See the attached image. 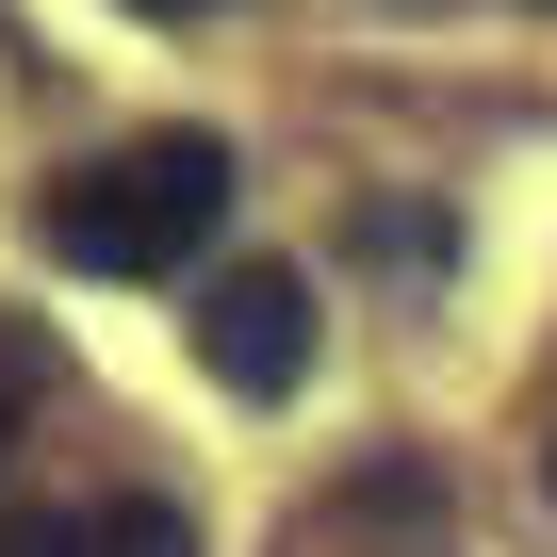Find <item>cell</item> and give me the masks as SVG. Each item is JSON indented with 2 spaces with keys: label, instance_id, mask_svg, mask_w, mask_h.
I'll return each instance as SVG.
<instances>
[{
  "label": "cell",
  "instance_id": "obj_1",
  "mask_svg": "<svg viewBox=\"0 0 557 557\" xmlns=\"http://www.w3.org/2000/svg\"><path fill=\"white\" fill-rule=\"evenodd\" d=\"M213 230H230V148L213 132H132L115 164L34 197V246L83 262V278H181Z\"/></svg>",
  "mask_w": 557,
  "mask_h": 557
},
{
  "label": "cell",
  "instance_id": "obj_2",
  "mask_svg": "<svg viewBox=\"0 0 557 557\" xmlns=\"http://www.w3.org/2000/svg\"><path fill=\"white\" fill-rule=\"evenodd\" d=\"M197 361H213L246 410L296 394V377H312V278H296V262H230L213 296H197Z\"/></svg>",
  "mask_w": 557,
  "mask_h": 557
},
{
  "label": "cell",
  "instance_id": "obj_3",
  "mask_svg": "<svg viewBox=\"0 0 557 557\" xmlns=\"http://www.w3.org/2000/svg\"><path fill=\"white\" fill-rule=\"evenodd\" d=\"M99 557H197V524L164 492H132V508H99Z\"/></svg>",
  "mask_w": 557,
  "mask_h": 557
},
{
  "label": "cell",
  "instance_id": "obj_4",
  "mask_svg": "<svg viewBox=\"0 0 557 557\" xmlns=\"http://www.w3.org/2000/svg\"><path fill=\"white\" fill-rule=\"evenodd\" d=\"M0 557H99V524H66V508H34V524H0Z\"/></svg>",
  "mask_w": 557,
  "mask_h": 557
},
{
  "label": "cell",
  "instance_id": "obj_5",
  "mask_svg": "<svg viewBox=\"0 0 557 557\" xmlns=\"http://www.w3.org/2000/svg\"><path fill=\"white\" fill-rule=\"evenodd\" d=\"M17 410H34V345L0 329V443H17Z\"/></svg>",
  "mask_w": 557,
  "mask_h": 557
},
{
  "label": "cell",
  "instance_id": "obj_6",
  "mask_svg": "<svg viewBox=\"0 0 557 557\" xmlns=\"http://www.w3.org/2000/svg\"><path fill=\"white\" fill-rule=\"evenodd\" d=\"M132 17H213V0H132Z\"/></svg>",
  "mask_w": 557,
  "mask_h": 557
}]
</instances>
